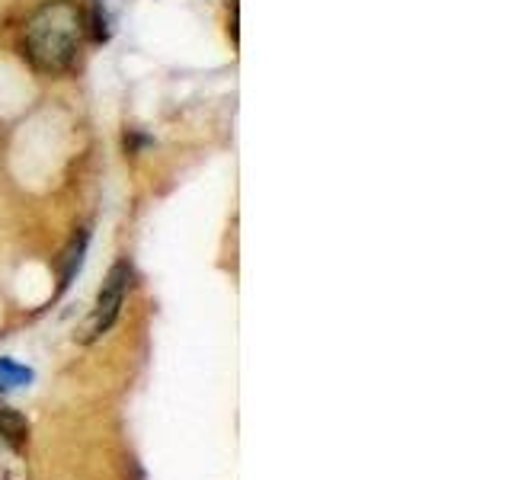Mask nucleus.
Instances as JSON below:
<instances>
[{
  "label": "nucleus",
  "instance_id": "1",
  "mask_svg": "<svg viewBox=\"0 0 512 480\" xmlns=\"http://www.w3.org/2000/svg\"><path fill=\"white\" fill-rule=\"evenodd\" d=\"M80 36H84V23H80V10L71 0H55L45 4L23 29V55L29 64L42 74H64L74 68L80 52Z\"/></svg>",
  "mask_w": 512,
  "mask_h": 480
},
{
  "label": "nucleus",
  "instance_id": "2",
  "mask_svg": "<svg viewBox=\"0 0 512 480\" xmlns=\"http://www.w3.org/2000/svg\"><path fill=\"white\" fill-rule=\"evenodd\" d=\"M132 279H135V269L128 266L125 260H119L116 266L109 269V276H106V282L100 288V295H96L93 311L87 317V324H84V330H80V340L93 343V340H100L103 333L112 330V324H116L119 314H122V304L128 298Z\"/></svg>",
  "mask_w": 512,
  "mask_h": 480
},
{
  "label": "nucleus",
  "instance_id": "3",
  "mask_svg": "<svg viewBox=\"0 0 512 480\" xmlns=\"http://www.w3.org/2000/svg\"><path fill=\"white\" fill-rule=\"evenodd\" d=\"M87 244H90V231L80 228L71 240V247L64 250V266H61V288H68L74 282V276L84 266V256H87Z\"/></svg>",
  "mask_w": 512,
  "mask_h": 480
},
{
  "label": "nucleus",
  "instance_id": "4",
  "mask_svg": "<svg viewBox=\"0 0 512 480\" xmlns=\"http://www.w3.org/2000/svg\"><path fill=\"white\" fill-rule=\"evenodd\" d=\"M32 378H36V372H32L29 365L16 362V359H0V394L20 391L26 384H32Z\"/></svg>",
  "mask_w": 512,
  "mask_h": 480
},
{
  "label": "nucleus",
  "instance_id": "5",
  "mask_svg": "<svg viewBox=\"0 0 512 480\" xmlns=\"http://www.w3.org/2000/svg\"><path fill=\"white\" fill-rule=\"evenodd\" d=\"M26 432H29V423L23 420L16 410H7V407H0V439H7V442H23L26 439Z\"/></svg>",
  "mask_w": 512,
  "mask_h": 480
}]
</instances>
